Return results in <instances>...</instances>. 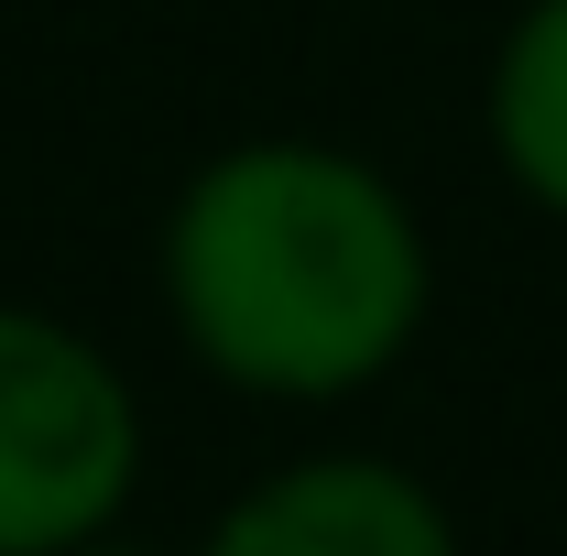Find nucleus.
Segmentation results:
<instances>
[{"instance_id": "f257e3e1", "label": "nucleus", "mask_w": 567, "mask_h": 556, "mask_svg": "<svg viewBox=\"0 0 567 556\" xmlns=\"http://www.w3.org/2000/svg\"><path fill=\"white\" fill-rule=\"evenodd\" d=\"M164 306L218 382L339 404L425 328V229L339 142H229L164 218Z\"/></svg>"}, {"instance_id": "f03ea898", "label": "nucleus", "mask_w": 567, "mask_h": 556, "mask_svg": "<svg viewBox=\"0 0 567 556\" xmlns=\"http://www.w3.org/2000/svg\"><path fill=\"white\" fill-rule=\"evenodd\" d=\"M142 481V415L110 349L0 306V556H87Z\"/></svg>"}, {"instance_id": "7ed1b4c3", "label": "nucleus", "mask_w": 567, "mask_h": 556, "mask_svg": "<svg viewBox=\"0 0 567 556\" xmlns=\"http://www.w3.org/2000/svg\"><path fill=\"white\" fill-rule=\"evenodd\" d=\"M197 556H458V535L393 459H295L240 491Z\"/></svg>"}, {"instance_id": "20e7f679", "label": "nucleus", "mask_w": 567, "mask_h": 556, "mask_svg": "<svg viewBox=\"0 0 567 556\" xmlns=\"http://www.w3.org/2000/svg\"><path fill=\"white\" fill-rule=\"evenodd\" d=\"M492 142L513 186L567 218V0H535L492 66Z\"/></svg>"}, {"instance_id": "39448f33", "label": "nucleus", "mask_w": 567, "mask_h": 556, "mask_svg": "<svg viewBox=\"0 0 567 556\" xmlns=\"http://www.w3.org/2000/svg\"><path fill=\"white\" fill-rule=\"evenodd\" d=\"M87 556H142V546H87Z\"/></svg>"}]
</instances>
